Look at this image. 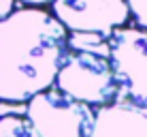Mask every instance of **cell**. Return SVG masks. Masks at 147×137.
<instances>
[{"instance_id":"cell-10","label":"cell","mask_w":147,"mask_h":137,"mask_svg":"<svg viewBox=\"0 0 147 137\" xmlns=\"http://www.w3.org/2000/svg\"><path fill=\"white\" fill-rule=\"evenodd\" d=\"M22 2L30 4V7H45V4H51L53 0H22Z\"/></svg>"},{"instance_id":"cell-6","label":"cell","mask_w":147,"mask_h":137,"mask_svg":"<svg viewBox=\"0 0 147 137\" xmlns=\"http://www.w3.org/2000/svg\"><path fill=\"white\" fill-rule=\"evenodd\" d=\"M90 137H147V105L115 101L98 107Z\"/></svg>"},{"instance_id":"cell-5","label":"cell","mask_w":147,"mask_h":137,"mask_svg":"<svg viewBox=\"0 0 147 137\" xmlns=\"http://www.w3.org/2000/svg\"><path fill=\"white\" fill-rule=\"evenodd\" d=\"M53 17L66 30L107 37L130 19L126 0H53Z\"/></svg>"},{"instance_id":"cell-3","label":"cell","mask_w":147,"mask_h":137,"mask_svg":"<svg viewBox=\"0 0 147 137\" xmlns=\"http://www.w3.org/2000/svg\"><path fill=\"white\" fill-rule=\"evenodd\" d=\"M26 120L36 137H90L94 111L60 90H43L28 101Z\"/></svg>"},{"instance_id":"cell-1","label":"cell","mask_w":147,"mask_h":137,"mask_svg":"<svg viewBox=\"0 0 147 137\" xmlns=\"http://www.w3.org/2000/svg\"><path fill=\"white\" fill-rule=\"evenodd\" d=\"M66 56L68 32L49 11H11L0 19V101L28 103L49 90Z\"/></svg>"},{"instance_id":"cell-8","label":"cell","mask_w":147,"mask_h":137,"mask_svg":"<svg viewBox=\"0 0 147 137\" xmlns=\"http://www.w3.org/2000/svg\"><path fill=\"white\" fill-rule=\"evenodd\" d=\"M126 4H128L130 15L136 19L139 28L147 30V0H126Z\"/></svg>"},{"instance_id":"cell-4","label":"cell","mask_w":147,"mask_h":137,"mask_svg":"<svg viewBox=\"0 0 147 137\" xmlns=\"http://www.w3.org/2000/svg\"><path fill=\"white\" fill-rule=\"evenodd\" d=\"M109 64L130 103L147 105V30L115 28L107 43Z\"/></svg>"},{"instance_id":"cell-7","label":"cell","mask_w":147,"mask_h":137,"mask_svg":"<svg viewBox=\"0 0 147 137\" xmlns=\"http://www.w3.org/2000/svg\"><path fill=\"white\" fill-rule=\"evenodd\" d=\"M0 137H36L26 118L19 116H2L0 118Z\"/></svg>"},{"instance_id":"cell-9","label":"cell","mask_w":147,"mask_h":137,"mask_svg":"<svg viewBox=\"0 0 147 137\" xmlns=\"http://www.w3.org/2000/svg\"><path fill=\"white\" fill-rule=\"evenodd\" d=\"M13 7H15V0H0V19L7 17L13 11Z\"/></svg>"},{"instance_id":"cell-2","label":"cell","mask_w":147,"mask_h":137,"mask_svg":"<svg viewBox=\"0 0 147 137\" xmlns=\"http://www.w3.org/2000/svg\"><path fill=\"white\" fill-rule=\"evenodd\" d=\"M53 84L58 86L60 92L85 105L102 107L115 103L119 96V86L111 71L109 58L98 52H85V49L68 52Z\"/></svg>"}]
</instances>
